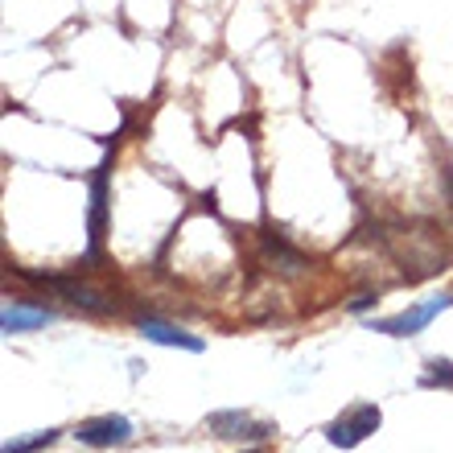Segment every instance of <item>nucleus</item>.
<instances>
[{"label": "nucleus", "mask_w": 453, "mask_h": 453, "mask_svg": "<svg viewBox=\"0 0 453 453\" xmlns=\"http://www.w3.org/2000/svg\"><path fill=\"white\" fill-rule=\"evenodd\" d=\"M383 425V412L375 404H355L350 412H342L338 420L326 425V441L334 445V449H355L371 437V433Z\"/></svg>", "instance_id": "obj_1"}, {"label": "nucleus", "mask_w": 453, "mask_h": 453, "mask_svg": "<svg viewBox=\"0 0 453 453\" xmlns=\"http://www.w3.org/2000/svg\"><path fill=\"white\" fill-rule=\"evenodd\" d=\"M445 310H453V293H437V297H429L425 305H412V310L395 313V318H380V322H371V330H375V334H388V338H412Z\"/></svg>", "instance_id": "obj_2"}, {"label": "nucleus", "mask_w": 453, "mask_h": 453, "mask_svg": "<svg viewBox=\"0 0 453 453\" xmlns=\"http://www.w3.org/2000/svg\"><path fill=\"white\" fill-rule=\"evenodd\" d=\"M206 429L215 433V437H226V441H268L276 433V425L256 420L243 408H219V412L206 417Z\"/></svg>", "instance_id": "obj_3"}, {"label": "nucleus", "mask_w": 453, "mask_h": 453, "mask_svg": "<svg viewBox=\"0 0 453 453\" xmlns=\"http://www.w3.org/2000/svg\"><path fill=\"white\" fill-rule=\"evenodd\" d=\"M108 169L111 161L96 169L91 178V211H87V260H99L104 251V231H108Z\"/></svg>", "instance_id": "obj_4"}, {"label": "nucleus", "mask_w": 453, "mask_h": 453, "mask_svg": "<svg viewBox=\"0 0 453 453\" xmlns=\"http://www.w3.org/2000/svg\"><path fill=\"white\" fill-rule=\"evenodd\" d=\"M29 280H34V285L54 288V293H62L71 305H79V310H87V313H111L116 310V301H108L99 288L83 285V280H71V276H34L29 273Z\"/></svg>", "instance_id": "obj_5"}, {"label": "nucleus", "mask_w": 453, "mask_h": 453, "mask_svg": "<svg viewBox=\"0 0 453 453\" xmlns=\"http://www.w3.org/2000/svg\"><path fill=\"white\" fill-rule=\"evenodd\" d=\"M136 330H141L149 342H157V346H178V350H190V355H203L206 350V342L198 334L181 330V326L161 322V318H153V313H141V318H136Z\"/></svg>", "instance_id": "obj_6"}, {"label": "nucleus", "mask_w": 453, "mask_h": 453, "mask_svg": "<svg viewBox=\"0 0 453 453\" xmlns=\"http://www.w3.org/2000/svg\"><path fill=\"white\" fill-rule=\"evenodd\" d=\"M74 437L91 449H111V445H124L132 437V420L128 417H96V420H83Z\"/></svg>", "instance_id": "obj_7"}, {"label": "nucleus", "mask_w": 453, "mask_h": 453, "mask_svg": "<svg viewBox=\"0 0 453 453\" xmlns=\"http://www.w3.org/2000/svg\"><path fill=\"white\" fill-rule=\"evenodd\" d=\"M54 322V310L46 305H29V301H9L4 313H0V330L4 334H34L42 326Z\"/></svg>", "instance_id": "obj_8"}, {"label": "nucleus", "mask_w": 453, "mask_h": 453, "mask_svg": "<svg viewBox=\"0 0 453 453\" xmlns=\"http://www.w3.org/2000/svg\"><path fill=\"white\" fill-rule=\"evenodd\" d=\"M264 251H268V260L276 264V268H280V273L285 276H297L301 268H305V256H301V251H293L285 243V239H276V235H264Z\"/></svg>", "instance_id": "obj_9"}, {"label": "nucleus", "mask_w": 453, "mask_h": 453, "mask_svg": "<svg viewBox=\"0 0 453 453\" xmlns=\"http://www.w3.org/2000/svg\"><path fill=\"white\" fill-rule=\"evenodd\" d=\"M58 441V429H46V433H34V437H17V441H4V453H37L46 445Z\"/></svg>", "instance_id": "obj_10"}, {"label": "nucleus", "mask_w": 453, "mask_h": 453, "mask_svg": "<svg viewBox=\"0 0 453 453\" xmlns=\"http://www.w3.org/2000/svg\"><path fill=\"white\" fill-rule=\"evenodd\" d=\"M420 388H453V363L449 358H433L429 375L420 380Z\"/></svg>", "instance_id": "obj_11"}, {"label": "nucleus", "mask_w": 453, "mask_h": 453, "mask_svg": "<svg viewBox=\"0 0 453 453\" xmlns=\"http://www.w3.org/2000/svg\"><path fill=\"white\" fill-rule=\"evenodd\" d=\"M375 301H380V297H375V293H363V297H355V301H350V305H346V310H350V313H367L371 305H375Z\"/></svg>", "instance_id": "obj_12"}, {"label": "nucleus", "mask_w": 453, "mask_h": 453, "mask_svg": "<svg viewBox=\"0 0 453 453\" xmlns=\"http://www.w3.org/2000/svg\"><path fill=\"white\" fill-rule=\"evenodd\" d=\"M251 453H260V449H251Z\"/></svg>", "instance_id": "obj_13"}]
</instances>
